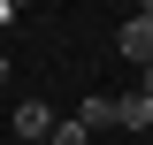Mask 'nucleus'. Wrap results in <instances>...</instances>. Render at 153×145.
<instances>
[{
  "instance_id": "1",
  "label": "nucleus",
  "mask_w": 153,
  "mask_h": 145,
  "mask_svg": "<svg viewBox=\"0 0 153 145\" xmlns=\"http://www.w3.org/2000/svg\"><path fill=\"white\" fill-rule=\"evenodd\" d=\"M54 122H61V115L46 107V99H23V107H16V138H23V145H38V138H54Z\"/></svg>"
},
{
  "instance_id": "2",
  "label": "nucleus",
  "mask_w": 153,
  "mask_h": 145,
  "mask_svg": "<svg viewBox=\"0 0 153 145\" xmlns=\"http://www.w3.org/2000/svg\"><path fill=\"white\" fill-rule=\"evenodd\" d=\"M115 46H123V61H138V69H146V61H153V16H130L123 31H115Z\"/></svg>"
},
{
  "instance_id": "3",
  "label": "nucleus",
  "mask_w": 153,
  "mask_h": 145,
  "mask_svg": "<svg viewBox=\"0 0 153 145\" xmlns=\"http://www.w3.org/2000/svg\"><path fill=\"white\" fill-rule=\"evenodd\" d=\"M115 130H153V99L146 92H115Z\"/></svg>"
},
{
  "instance_id": "4",
  "label": "nucleus",
  "mask_w": 153,
  "mask_h": 145,
  "mask_svg": "<svg viewBox=\"0 0 153 145\" xmlns=\"http://www.w3.org/2000/svg\"><path fill=\"white\" fill-rule=\"evenodd\" d=\"M76 122L92 130V138H100V130H115V99H84V107H76Z\"/></svg>"
},
{
  "instance_id": "5",
  "label": "nucleus",
  "mask_w": 153,
  "mask_h": 145,
  "mask_svg": "<svg viewBox=\"0 0 153 145\" xmlns=\"http://www.w3.org/2000/svg\"><path fill=\"white\" fill-rule=\"evenodd\" d=\"M46 145H92V130H84V122L69 115V122H54V138H46Z\"/></svg>"
},
{
  "instance_id": "6",
  "label": "nucleus",
  "mask_w": 153,
  "mask_h": 145,
  "mask_svg": "<svg viewBox=\"0 0 153 145\" xmlns=\"http://www.w3.org/2000/svg\"><path fill=\"white\" fill-rule=\"evenodd\" d=\"M138 92H146V99H153V61H146V69H138Z\"/></svg>"
},
{
  "instance_id": "7",
  "label": "nucleus",
  "mask_w": 153,
  "mask_h": 145,
  "mask_svg": "<svg viewBox=\"0 0 153 145\" xmlns=\"http://www.w3.org/2000/svg\"><path fill=\"white\" fill-rule=\"evenodd\" d=\"M16 8H31V0H0V16H16Z\"/></svg>"
},
{
  "instance_id": "8",
  "label": "nucleus",
  "mask_w": 153,
  "mask_h": 145,
  "mask_svg": "<svg viewBox=\"0 0 153 145\" xmlns=\"http://www.w3.org/2000/svg\"><path fill=\"white\" fill-rule=\"evenodd\" d=\"M0 84H8V54H0Z\"/></svg>"
},
{
  "instance_id": "9",
  "label": "nucleus",
  "mask_w": 153,
  "mask_h": 145,
  "mask_svg": "<svg viewBox=\"0 0 153 145\" xmlns=\"http://www.w3.org/2000/svg\"><path fill=\"white\" fill-rule=\"evenodd\" d=\"M146 138H153V130H146Z\"/></svg>"
},
{
  "instance_id": "10",
  "label": "nucleus",
  "mask_w": 153,
  "mask_h": 145,
  "mask_svg": "<svg viewBox=\"0 0 153 145\" xmlns=\"http://www.w3.org/2000/svg\"><path fill=\"white\" fill-rule=\"evenodd\" d=\"M38 145H46V138H38Z\"/></svg>"
}]
</instances>
